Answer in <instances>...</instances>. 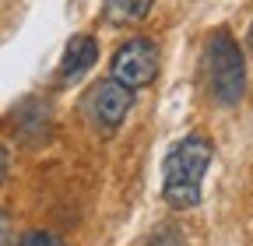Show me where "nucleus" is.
I'll return each instance as SVG.
<instances>
[{"label":"nucleus","mask_w":253,"mask_h":246,"mask_svg":"<svg viewBox=\"0 0 253 246\" xmlns=\"http://www.w3.org/2000/svg\"><path fill=\"white\" fill-rule=\"evenodd\" d=\"M214 144L204 134H190L183 137L169 155H166V183H162V197L169 207L186 211L201 204V183L211 165Z\"/></svg>","instance_id":"nucleus-1"},{"label":"nucleus","mask_w":253,"mask_h":246,"mask_svg":"<svg viewBox=\"0 0 253 246\" xmlns=\"http://www.w3.org/2000/svg\"><path fill=\"white\" fill-rule=\"evenodd\" d=\"M208 84L218 106H239L243 91H246V64H243V49L236 46L232 32L218 28V32L208 39Z\"/></svg>","instance_id":"nucleus-2"},{"label":"nucleus","mask_w":253,"mask_h":246,"mask_svg":"<svg viewBox=\"0 0 253 246\" xmlns=\"http://www.w3.org/2000/svg\"><path fill=\"white\" fill-rule=\"evenodd\" d=\"M134 106V91L120 84L116 78H106V81H95L91 91L84 95V113L91 120V127L99 134H116L120 123L126 120V113H130Z\"/></svg>","instance_id":"nucleus-3"},{"label":"nucleus","mask_w":253,"mask_h":246,"mask_svg":"<svg viewBox=\"0 0 253 246\" xmlns=\"http://www.w3.org/2000/svg\"><path fill=\"white\" fill-rule=\"evenodd\" d=\"M109 78H116L120 84H126L130 91L151 84L158 78V49L151 39H130L123 42L113 56V67H109Z\"/></svg>","instance_id":"nucleus-4"},{"label":"nucleus","mask_w":253,"mask_h":246,"mask_svg":"<svg viewBox=\"0 0 253 246\" xmlns=\"http://www.w3.org/2000/svg\"><path fill=\"white\" fill-rule=\"evenodd\" d=\"M95 60H99V42H95V36H74L67 42V49H63V60H60V78L63 81H78L84 78L91 67H95Z\"/></svg>","instance_id":"nucleus-5"},{"label":"nucleus","mask_w":253,"mask_h":246,"mask_svg":"<svg viewBox=\"0 0 253 246\" xmlns=\"http://www.w3.org/2000/svg\"><path fill=\"white\" fill-rule=\"evenodd\" d=\"M155 0H106L102 11H106V21L109 25H137L148 18Z\"/></svg>","instance_id":"nucleus-6"},{"label":"nucleus","mask_w":253,"mask_h":246,"mask_svg":"<svg viewBox=\"0 0 253 246\" xmlns=\"http://www.w3.org/2000/svg\"><path fill=\"white\" fill-rule=\"evenodd\" d=\"M18 246H63V243H60V236H53V232H28V236H21Z\"/></svg>","instance_id":"nucleus-7"},{"label":"nucleus","mask_w":253,"mask_h":246,"mask_svg":"<svg viewBox=\"0 0 253 246\" xmlns=\"http://www.w3.org/2000/svg\"><path fill=\"white\" fill-rule=\"evenodd\" d=\"M7 229H11V222H7V211H0V246L7 243Z\"/></svg>","instance_id":"nucleus-8"},{"label":"nucleus","mask_w":253,"mask_h":246,"mask_svg":"<svg viewBox=\"0 0 253 246\" xmlns=\"http://www.w3.org/2000/svg\"><path fill=\"white\" fill-rule=\"evenodd\" d=\"M7 162H11V159H7V151L0 148V183H4V176H7Z\"/></svg>","instance_id":"nucleus-9"},{"label":"nucleus","mask_w":253,"mask_h":246,"mask_svg":"<svg viewBox=\"0 0 253 246\" xmlns=\"http://www.w3.org/2000/svg\"><path fill=\"white\" fill-rule=\"evenodd\" d=\"M250 49H253V25H250Z\"/></svg>","instance_id":"nucleus-10"}]
</instances>
